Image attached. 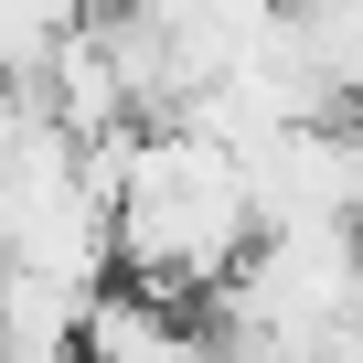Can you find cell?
I'll use <instances>...</instances> for the list:
<instances>
[{
	"label": "cell",
	"mask_w": 363,
	"mask_h": 363,
	"mask_svg": "<svg viewBox=\"0 0 363 363\" xmlns=\"http://www.w3.org/2000/svg\"><path fill=\"white\" fill-rule=\"evenodd\" d=\"M257 171L235 139L193 128V118H160L128 128L118 150V278L171 289V299H214L246 246H257Z\"/></svg>",
	"instance_id": "6da1fadb"
},
{
	"label": "cell",
	"mask_w": 363,
	"mask_h": 363,
	"mask_svg": "<svg viewBox=\"0 0 363 363\" xmlns=\"http://www.w3.org/2000/svg\"><path fill=\"white\" fill-rule=\"evenodd\" d=\"M75 363H214V320H203V299L96 278L75 310Z\"/></svg>",
	"instance_id": "7a4b0ae2"
},
{
	"label": "cell",
	"mask_w": 363,
	"mask_h": 363,
	"mask_svg": "<svg viewBox=\"0 0 363 363\" xmlns=\"http://www.w3.org/2000/svg\"><path fill=\"white\" fill-rule=\"evenodd\" d=\"M96 0H0V75L11 86H43V65L86 33Z\"/></svg>",
	"instance_id": "3957f363"
}]
</instances>
